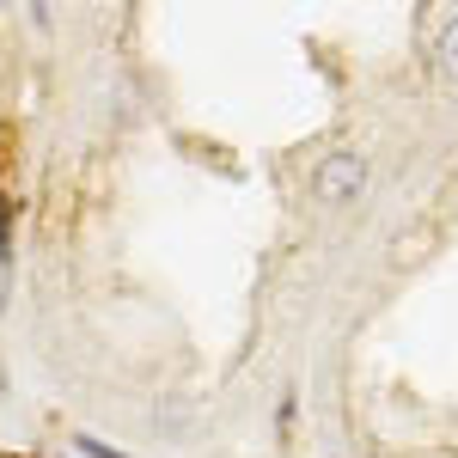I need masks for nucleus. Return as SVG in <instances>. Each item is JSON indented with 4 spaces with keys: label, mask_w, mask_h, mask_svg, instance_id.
<instances>
[{
    "label": "nucleus",
    "mask_w": 458,
    "mask_h": 458,
    "mask_svg": "<svg viewBox=\"0 0 458 458\" xmlns=\"http://www.w3.org/2000/svg\"><path fill=\"white\" fill-rule=\"evenodd\" d=\"M360 183H367V165H360L354 153H330V159L318 165V196H324V202H354Z\"/></svg>",
    "instance_id": "nucleus-1"
},
{
    "label": "nucleus",
    "mask_w": 458,
    "mask_h": 458,
    "mask_svg": "<svg viewBox=\"0 0 458 458\" xmlns=\"http://www.w3.org/2000/svg\"><path fill=\"white\" fill-rule=\"evenodd\" d=\"M434 62H440V80H453V86H458V19L440 25V37H434Z\"/></svg>",
    "instance_id": "nucleus-2"
},
{
    "label": "nucleus",
    "mask_w": 458,
    "mask_h": 458,
    "mask_svg": "<svg viewBox=\"0 0 458 458\" xmlns=\"http://www.w3.org/2000/svg\"><path fill=\"white\" fill-rule=\"evenodd\" d=\"M80 453H92V458H129V453H110V446H98V440H80Z\"/></svg>",
    "instance_id": "nucleus-3"
}]
</instances>
